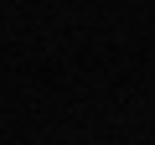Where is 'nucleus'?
Masks as SVG:
<instances>
[]
</instances>
